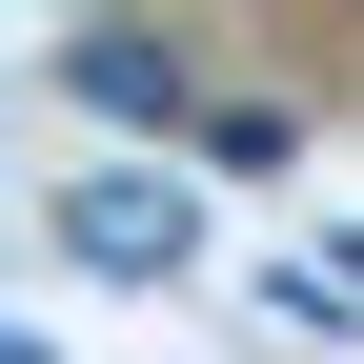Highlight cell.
<instances>
[{
    "label": "cell",
    "mask_w": 364,
    "mask_h": 364,
    "mask_svg": "<svg viewBox=\"0 0 364 364\" xmlns=\"http://www.w3.org/2000/svg\"><path fill=\"white\" fill-rule=\"evenodd\" d=\"M41 223H61V263H81V284H182V263H203V203H182L162 162H81Z\"/></svg>",
    "instance_id": "1"
},
{
    "label": "cell",
    "mask_w": 364,
    "mask_h": 364,
    "mask_svg": "<svg viewBox=\"0 0 364 364\" xmlns=\"http://www.w3.org/2000/svg\"><path fill=\"white\" fill-rule=\"evenodd\" d=\"M61 81H81L102 122H142V142H182V122H203V61H182V41H142V21H81Z\"/></svg>",
    "instance_id": "2"
},
{
    "label": "cell",
    "mask_w": 364,
    "mask_h": 364,
    "mask_svg": "<svg viewBox=\"0 0 364 364\" xmlns=\"http://www.w3.org/2000/svg\"><path fill=\"white\" fill-rule=\"evenodd\" d=\"M263 304H284L304 344H364V223H324L304 263H263Z\"/></svg>",
    "instance_id": "3"
},
{
    "label": "cell",
    "mask_w": 364,
    "mask_h": 364,
    "mask_svg": "<svg viewBox=\"0 0 364 364\" xmlns=\"http://www.w3.org/2000/svg\"><path fill=\"white\" fill-rule=\"evenodd\" d=\"M284 142H304L284 102H203V162H223V182H263V162H284Z\"/></svg>",
    "instance_id": "4"
}]
</instances>
